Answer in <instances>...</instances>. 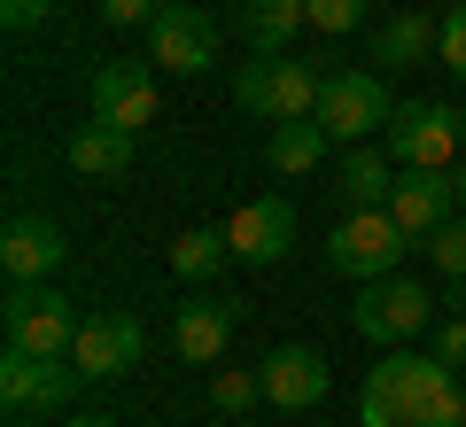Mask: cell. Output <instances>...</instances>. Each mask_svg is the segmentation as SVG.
Wrapping results in <instances>:
<instances>
[{"label": "cell", "instance_id": "obj_26", "mask_svg": "<svg viewBox=\"0 0 466 427\" xmlns=\"http://www.w3.org/2000/svg\"><path fill=\"white\" fill-rule=\"evenodd\" d=\"M257 396H265V381H257V373H218L210 381V404L218 412H241V404H257Z\"/></svg>", "mask_w": 466, "mask_h": 427}, {"label": "cell", "instance_id": "obj_3", "mask_svg": "<svg viewBox=\"0 0 466 427\" xmlns=\"http://www.w3.org/2000/svg\"><path fill=\"white\" fill-rule=\"evenodd\" d=\"M319 86H327V70L319 63H288V55H265V63H241V78H233V101L249 117H265V125H296V117H319Z\"/></svg>", "mask_w": 466, "mask_h": 427}, {"label": "cell", "instance_id": "obj_19", "mask_svg": "<svg viewBox=\"0 0 466 427\" xmlns=\"http://www.w3.org/2000/svg\"><path fill=\"white\" fill-rule=\"evenodd\" d=\"M241 39H249L257 55H288L296 47V32L311 24V0H241Z\"/></svg>", "mask_w": 466, "mask_h": 427}, {"label": "cell", "instance_id": "obj_23", "mask_svg": "<svg viewBox=\"0 0 466 427\" xmlns=\"http://www.w3.org/2000/svg\"><path fill=\"white\" fill-rule=\"evenodd\" d=\"M428 257H435V272L466 280V210H459V218H443V226L428 233Z\"/></svg>", "mask_w": 466, "mask_h": 427}, {"label": "cell", "instance_id": "obj_4", "mask_svg": "<svg viewBox=\"0 0 466 427\" xmlns=\"http://www.w3.org/2000/svg\"><path fill=\"white\" fill-rule=\"evenodd\" d=\"M404 249H412V233L389 218V202L381 210H342V226L327 233V264L342 280H358V288H366V280H389L404 264Z\"/></svg>", "mask_w": 466, "mask_h": 427}, {"label": "cell", "instance_id": "obj_6", "mask_svg": "<svg viewBox=\"0 0 466 427\" xmlns=\"http://www.w3.org/2000/svg\"><path fill=\"white\" fill-rule=\"evenodd\" d=\"M358 334H366L373 350H404V342H420V334L435 327V296L428 288H420V280H366V288H358Z\"/></svg>", "mask_w": 466, "mask_h": 427}, {"label": "cell", "instance_id": "obj_1", "mask_svg": "<svg viewBox=\"0 0 466 427\" xmlns=\"http://www.w3.org/2000/svg\"><path fill=\"white\" fill-rule=\"evenodd\" d=\"M358 427H466V381L435 350H381L358 389Z\"/></svg>", "mask_w": 466, "mask_h": 427}, {"label": "cell", "instance_id": "obj_9", "mask_svg": "<svg viewBox=\"0 0 466 427\" xmlns=\"http://www.w3.org/2000/svg\"><path fill=\"white\" fill-rule=\"evenodd\" d=\"M140 350H148V334H140L133 311H94L78 327V342H70V365H78L86 381H125L140 365Z\"/></svg>", "mask_w": 466, "mask_h": 427}, {"label": "cell", "instance_id": "obj_14", "mask_svg": "<svg viewBox=\"0 0 466 427\" xmlns=\"http://www.w3.org/2000/svg\"><path fill=\"white\" fill-rule=\"evenodd\" d=\"M63 257H70V241H63L55 218H39V210L8 218V233H0V272H8V280H55Z\"/></svg>", "mask_w": 466, "mask_h": 427}, {"label": "cell", "instance_id": "obj_15", "mask_svg": "<svg viewBox=\"0 0 466 427\" xmlns=\"http://www.w3.org/2000/svg\"><path fill=\"white\" fill-rule=\"evenodd\" d=\"M233 319H241V303L226 296H187L179 311H171V350H179L187 365H218L233 342Z\"/></svg>", "mask_w": 466, "mask_h": 427}, {"label": "cell", "instance_id": "obj_22", "mask_svg": "<svg viewBox=\"0 0 466 427\" xmlns=\"http://www.w3.org/2000/svg\"><path fill=\"white\" fill-rule=\"evenodd\" d=\"M226 257H233V249H226V233H218V226H187L179 241H171V280H195V288H202Z\"/></svg>", "mask_w": 466, "mask_h": 427}, {"label": "cell", "instance_id": "obj_31", "mask_svg": "<svg viewBox=\"0 0 466 427\" xmlns=\"http://www.w3.org/2000/svg\"><path fill=\"white\" fill-rule=\"evenodd\" d=\"M63 427H116V420H94V412H78V420H63Z\"/></svg>", "mask_w": 466, "mask_h": 427}, {"label": "cell", "instance_id": "obj_17", "mask_svg": "<svg viewBox=\"0 0 466 427\" xmlns=\"http://www.w3.org/2000/svg\"><path fill=\"white\" fill-rule=\"evenodd\" d=\"M334 187H342V210H381L389 195H397V156L373 148V140H350L342 171H334Z\"/></svg>", "mask_w": 466, "mask_h": 427}, {"label": "cell", "instance_id": "obj_7", "mask_svg": "<svg viewBox=\"0 0 466 427\" xmlns=\"http://www.w3.org/2000/svg\"><path fill=\"white\" fill-rule=\"evenodd\" d=\"M389 117H397V101H389L381 70H327V86H319V125H327V140H373Z\"/></svg>", "mask_w": 466, "mask_h": 427}, {"label": "cell", "instance_id": "obj_8", "mask_svg": "<svg viewBox=\"0 0 466 427\" xmlns=\"http://www.w3.org/2000/svg\"><path fill=\"white\" fill-rule=\"evenodd\" d=\"M148 63H164L171 78H202L218 63V16L195 0H164L148 24Z\"/></svg>", "mask_w": 466, "mask_h": 427}, {"label": "cell", "instance_id": "obj_11", "mask_svg": "<svg viewBox=\"0 0 466 427\" xmlns=\"http://www.w3.org/2000/svg\"><path fill=\"white\" fill-rule=\"evenodd\" d=\"M86 101H94V125H116V132H148L156 125V70L148 63H101L94 86H86Z\"/></svg>", "mask_w": 466, "mask_h": 427}, {"label": "cell", "instance_id": "obj_27", "mask_svg": "<svg viewBox=\"0 0 466 427\" xmlns=\"http://www.w3.org/2000/svg\"><path fill=\"white\" fill-rule=\"evenodd\" d=\"M94 8H101V24H109V32H133V24H140V32H148V24H156V8H164V0H94Z\"/></svg>", "mask_w": 466, "mask_h": 427}, {"label": "cell", "instance_id": "obj_25", "mask_svg": "<svg viewBox=\"0 0 466 427\" xmlns=\"http://www.w3.org/2000/svg\"><path fill=\"white\" fill-rule=\"evenodd\" d=\"M435 55H443V70L466 86V0H451V16H443V47H435Z\"/></svg>", "mask_w": 466, "mask_h": 427}, {"label": "cell", "instance_id": "obj_30", "mask_svg": "<svg viewBox=\"0 0 466 427\" xmlns=\"http://www.w3.org/2000/svg\"><path fill=\"white\" fill-rule=\"evenodd\" d=\"M451 179H459V210H466V156H459V164H451Z\"/></svg>", "mask_w": 466, "mask_h": 427}, {"label": "cell", "instance_id": "obj_21", "mask_svg": "<svg viewBox=\"0 0 466 427\" xmlns=\"http://www.w3.org/2000/svg\"><path fill=\"white\" fill-rule=\"evenodd\" d=\"M319 156H327V125H319V117L272 125V140H265V164L280 171V179H303V171H319Z\"/></svg>", "mask_w": 466, "mask_h": 427}, {"label": "cell", "instance_id": "obj_24", "mask_svg": "<svg viewBox=\"0 0 466 427\" xmlns=\"http://www.w3.org/2000/svg\"><path fill=\"white\" fill-rule=\"evenodd\" d=\"M366 8H373V0H311V32L342 39V32H358V24H366Z\"/></svg>", "mask_w": 466, "mask_h": 427}, {"label": "cell", "instance_id": "obj_18", "mask_svg": "<svg viewBox=\"0 0 466 427\" xmlns=\"http://www.w3.org/2000/svg\"><path fill=\"white\" fill-rule=\"evenodd\" d=\"M435 47H443V24L420 16V8H397V16H381V32H373V63L381 70H412V63H428Z\"/></svg>", "mask_w": 466, "mask_h": 427}, {"label": "cell", "instance_id": "obj_12", "mask_svg": "<svg viewBox=\"0 0 466 427\" xmlns=\"http://www.w3.org/2000/svg\"><path fill=\"white\" fill-rule=\"evenodd\" d=\"M218 233H226V249L241 264H280L288 249H296V202L288 195H257V202H241Z\"/></svg>", "mask_w": 466, "mask_h": 427}, {"label": "cell", "instance_id": "obj_20", "mask_svg": "<svg viewBox=\"0 0 466 427\" xmlns=\"http://www.w3.org/2000/svg\"><path fill=\"white\" fill-rule=\"evenodd\" d=\"M63 156H70V171H78V179H116V171H133V132H116V125H78Z\"/></svg>", "mask_w": 466, "mask_h": 427}, {"label": "cell", "instance_id": "obj_28", "mask_svg": "<svg viewBox=\"0 0 466 427\" xmlns=\"http://www.w3.org/2000/svg\"><path fill=\"white\" fill-rule=\"evenodd\" d=\"M47 16H55V0H0V24L8 32H39Z\"/></svg>", "mask_w": 466, "mask_h": 427}, {"label": "cell", "instance_id": "obj_13", "mask_svg": "<svg viewBox=\"0 0 466 427\" xmlns=\"http://www.w3.org/2000/svg\"><path fill=\"white\" fill-rule=\"evenodd\" d=\"M389 218H397L412 241H428L443 218H459V179H451V171H428V164H404L397 195H389Z\"/></svg>", "mask_w": 466, "mask_h": 427}, {"label": "cell", "instance_id": "obj_2", "mask_svg": "<svg viewBox=\"0 0 466 427\" xmlns=\"http://www.w3.org/2000/svg\"><path fill=\"white\" fill-rule=\"evenodd\" d=\"M0 327H8V350H32V358H70L78 342V303L47 280H8V303H0Z\"/></svg>", "mask_w": 466, "mask_h": 427}, {"label": "cell", "instance_id": "obj_29", "mask_svg": "<svg viewBox=\"0 0 466 427\" xmlns=\"http://www.w3.org/2000/svg\"><path fill=\"white\" fill-rule=\"evenodd\" d=\"M428 350H435V358L451 365V373H466V319H443V327H435V342H428Z\"/></svg>", "mask_w": 466, "mask_h": 427}, {"label": "cell", "instance_id": "obj_10", "mask_svg": "<svg viewBox=\"0 0 466 427\" xmlns=\"http://www.w3.org/2000/svg\"><path fill=\"white\" fill-rule=\"evenodd\" d=\"M78 389H86V373L70 358H32V350H8V358H0V396H8V412H63Z\"/></svg>", "mask_w": 466, "mask_h": 427}, {"label": "cell", "instance_id": "obj_32", "mask_svg": "<svg viewBox=\"0 0 466 427\" xmlns=\"http://www.w3.org/2000/svg\"><path fill=\"white\" fill-rule=\"evenodd\" d=\"M459 132H466V109H459Z\"/></svg>", "mask_w": 466, "mask_h": 427}, {"label": "cell", "instance_id": "obj_5", "mask_svg": "<svg viewBox=\"0 0 466 427\" xmlns=\"http://www.w3.org/2000/svg\"><path fill=\"white\" fill-rule=\"evenodd\" d=\"M381 148L404 164H428V171H451L466 156V132H459V109L451 101H397V117L381 125Z\"/></svg>", "mask_w": 466, "mask_h": 427}, {"label": "cell", "instance_id": "obj_16", "mask_svg": "<svg viewBox=\"0 0 466 427\" xmlns=\"http://www.w3.org/2000/svg\"><path fill=\"white\" fill-rule=\"evenodd\" d=\"M257 381H265V404H280V412H311L319 396H327V358L319 350H303V342H288V350H272L265 365H257Z\"/></svg>", "mask_w": 466, "mask_h": 427}]
</instances>
